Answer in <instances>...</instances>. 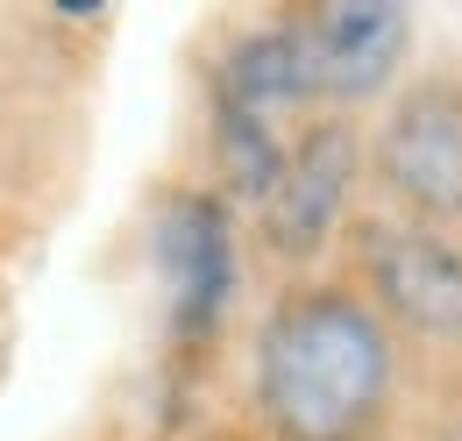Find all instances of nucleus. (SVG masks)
Returning <instances> with one entry per match:
<instances>
[{"instance_id": "1", "label": "nucleus", "mask_w": 462, "mask_h": 441, "mask_svg": "<svg viewBox=\"0 0 462 441\" xmlns=\"http://www.w3.org/2000/svg\"><path fill=\"white\" fill-rule=\"evenodd\" d=\"M405 356L348 277H291L249 334L263 441H370L399 406Z\"/></svg>"}, {"instance_id": "2", "label": "nucleus", "mask_w": 462, "mask_h": 441, "mask_svg": "<svg viewBox=\"0 0 462 441\" xmlns=\"http://www.w3.org/2000/svg\"><path fill=\"white\" fill-rule=\"evenodd\" d=\"M348 285L405 349L462 363V228L370 214L348 228Z\"/></svg>"}, {"instance_id": "3", "label": "nucleus", "mask_w": 462, "mask_h": 441, "mask_svg": "<svg viewBox=\"0 0 462 441\" xmlns=\"http://www.w3.org/2000/svg\"><path fill=\"white\" fill-rule=\"evenodd\" d=\"M363 178L384 214L462 228V71H405L363 128Z\"/></svg>"}, {"instance_id": "4", "label": "nucleus", "mask_w": 462, "mask_h": 441, "mask_svg": "<svg viewBox=\"0 0 462 441\" xmlns=\"http://www.w3.org/2000/svg\"><path fill=\"white\" fill-rule=\"evenodd\" d=\"M363 121L356 114H306L291 128V150L271 192L256 200V242L278 271L306 277L335 257L363 207Z\"/></svg>"}, {"instance_id": "5", "label": "nucleus", "mask_w": 462, "mask_h": 441, "mask_svg": "<svg viewBox=\"0 0 462 441\" xmlns=\"http://www.w3.org/2000/svg\"><path fill=\"white\" fill-rule=\"evenodd\" d=\"M150 271L164 292V334L171 349H207L242 292V235L214 185H178L150 214Z\"/></svg>"}, {"instance_id": "6", "label": "nucleus", "mask_w": 462, "mask_h": 441, "mask_svg": "<svg viewBox=\"0 0 462 441\" xmlns=\"http://www.w3.org/2000/svg\"><path fill=\"white\" fill-rule=\"evenodd\" d=\"M306 57H313V100L320 114H356L384 108L405 79L412 57V7L399 0H328L299 7Z\"/></svg>"}, {"instance_id": "7", "label": "nucleus", "mask_w": 462, "mask_h": 441, "mask_svg": "<svg viewBox=\"0 0 462 441\" xmlns=\"http://www.w3.org/2000/svg\"><path fill=\"white\" fill-rule=\"evenodd\" d=\"M207 100H228V108L263 114V121H285V128H299L306 114H320L299 7H291V14H271V22H242V29H235L228 43L214 51Z\"/></svg>"}, {"instance_id": "8", "label": "nucleus", "mask_w": 462, "mask_h": 441, "mask_svg": "<svg viewBox=\"0 0 462 441\" xmlns=\"http://www.w3.org/2000/svg\"><path fill=\"white\" fill-rule=\"evenodd\" d=\"M291 150L285 121H263V114H242L228 100H207V157H214V192L242 200L256 214V200L271 192V178Z\"/></svg>"}, {"instance_id": "9", "label": "nucleus", "mask_w": 462, "mask_h": 441, "mask_svg": "<svg viewBox=\"0 0 462 441\" xmlns=\"http://www.w3.org/2000/svg\"><path fill=\"white\" fill-rule=\"evenodd\" d=\"M370 441H399V435H392V427H384V435H370Z\"/></svg>"}]
</instances>
